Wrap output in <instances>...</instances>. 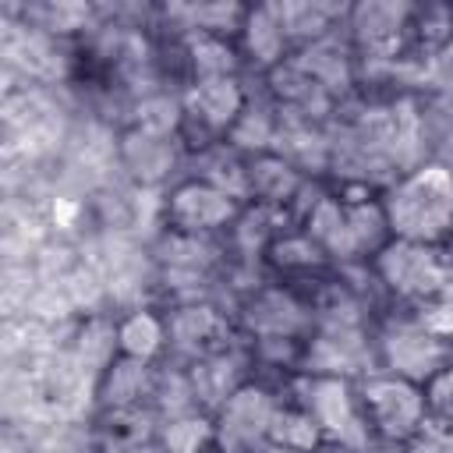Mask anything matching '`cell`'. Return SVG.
<instances>
[{
  "instance_id": "obj_25",
  "label": "cell",
  "mask_w": 453,
  "mask_h": 453,
  "mask_svg": "<svg viewBox=\"0 0 453 453\" xmlns=\"http://www.w3.org/2000/svg\"><path fill=\"white\" fill-rule=\"evenodd\" d=\"M269 439L280 442L283 449H294V453H308V449H315L319 442H326L322 432H319V425L311 421V414H308L301 403H294L290 396H283Z\"/></svg>"
},
{
  "instance_id": "obj_9",
  "label": "cell",
  "mask_w": 453,
  "mask_h": 453,
  "mask_svg": "<svg viewBox=\"0 0 453 453\" xmlns=\"http://www.w3.org/2000/svg\"><path fill=\"white\" fill-rule=\"evenodd\" d=\"M184 99V127H180V145L184 152H202L216 142H226L234 131L237 117L244 113L251 99V78L248 74H230V78H202L188 81L180 88Z\"/></svg>"
},
{
  "instance_id": "obj_18",
  "label": "cell",
  "mask_w": 453,
  "mask_h": 453,
  "mask_svg": "<svg viewBox=\"0 0 453 453\" xmlns=\"http://www.w3.org/2000/svg\"><path fill=\"white\" fill-rule=\"evenodd\" d=\"M237 50H241L248 78H265L269 71H276L280 64H287L294 57V46L287 39L276 0L248 4V14L237 32Z\"/></svg>"
},
{
  "instance_id": "obj_1",
  "label": "cell",
  "mask_w": 453,
  "mask_h": 453,
  "mask_svg": "<svg viewBox=\"0 0 453 453\" xmlns=\"http://www.w3.org/2000/svg\"><path fill=\"white\" fill-rule=\"evenodd\" d=\"M297 226L319 244V251L336 269L368 265L393 241L379 191L336 188L329 180L311 191L297 216Z\"/></svg>"
},
{
  "instance_id": "obj_29",
  "label": "cell",
  "mask_w": 453,
  "mask_h": 453,
  "mask_svg": "<svg viewBox=\"0 0 453 453\" xmlns=\"http://www.w3.org/2000/svg\"><path fill=\"white\" fill-rule=\"evenodd\" d=\"M251 453H294V449H283L280 442H273V439H269V442H262V446H258V449H251Z\"/></svg>"
},
{
  "instance_id": "obj_4",
  "label": "cell",
  "mask_w": 453,
  "mask_h": 453,
  "mask_svg": "<svg viewBox=\"0 0 453 453\" xmlns=\"http://www.w3.org/2000/svg\"><path fill=\"white\" fill-rule=\"evenodd\" d=\"M280 386H283V396H290L294 403H301L311 414V421L319 425L326 442H340V446H347L354 453H365L375 442L372 432H368L361 393H357L354 379L294 372Z\"/></svg>"
},
{
  "instance_id": "obj_22",
  "label": "cell",
  "mask_w": 453,
  "mask_h": 453,
  "mask_svg": "<svg viewBox=\"0 0 453 453\" xmlns=\"http://www.w3.org/2000/svg\"><path fill=\"white\" fill-rule=\"evenodd\" d=\"M276 138H280V110L265 96V88L251 78V99L237 117L234 131L226 134V145H234L241 156H258V152H273Z\"/></svg>"
},
{
  "instance_id": "obj_14",
  "label": "cell",
  "mask_w": 453,
  "mask_h": 453,
  "mask_svg": "<svg viewBox=\"0 0 453 453\" xmlns=\"http://www.w3.org/2000/svg\"><path fill=\"white\" fill-rule=\"evenodd\" d=\"M188 152L180 138H159L149 131H138L124 124L113 142V170L120 180H127L138 191L163 195L180 173H184Z\"/></svg>"
},
{
  "instance_id": "obj_8",
  "label": "cell",
  "mask_w": 453,
  "mask_h": 453,
  "mask_svg": "<svg viewBox=\"0 0 453 453\" xmlns=\"http://www.w3.org/2000/svg\"><path fill=\"white\" fill-rule=\"evenodd\" d=\"M357 393H361L368 432L382 446H407L432 421L425 386H418L411 379H400L389 372H372L357 382Z\"/></svg>"
},
{
  "instance_id": "obj_20",
  "label": "cell",
  "mask_w": 453,
  "mask_h": 453,
  "mask_svg": "<svg viewBox=\"0 0 453 453\" xmlns=\"http://www.w3.org/2000/svg\"><path fill=\"white\" fill-rule=\"evenodd\" d=\"M262 269L273 280H283V283H294V287H308V283H315L319 276H326L336 265L319 251V244L297 223H290L269 244V251L262 258Z\"/></svg>"
},
{
  "instance_id": "obj_24",
  "label": "cell",
  "mask_w": 453,
  "mask_h": 453,
  "mask_svg": "<svg viewBox=\"0 0 453 453\" xmlns=\"http://www.w3.org/2000/svg\"><path fill=\"white\" fill-rule=\"evenodd\" d=\"M159 449L163 453H216V428L212 414L195 407L159 421Z\"/></svg>"
},
{
  "instance_id": "obj_23",
  "label": "cell",
  "mask_w": 453,
  "mask_h": 453,
  "mask_svg": "<svg viewBox=\"0 0 453 453\" xmlns=\"http://www.w3.org/2000/svg\"><path fill=\"white\" fill-rule=\"evenodd\" d=\"M127 124L138 127V131L159 134V138H180V127H184V99H180V88L159 85V88L142 92L131 103V110H127Z\"/></svg>"
},
{
  "instance_id": "obj_2",
  "label": "cell",
  "mask_w": 453,
  "mask_h": 453,
  "mask_svg": "<svg viewBox=\"0 0 453 453\" xmlns=\"http://www.w3.org/2000/svg\"><path fill=\"white\" fill-rule=\"evenodd\" d=\"M379 198L393 237L453 244V163L446 156H428L403 170Z\"/></svg>"
},
{
  "instance_id": "obj_11",
  "label": "cell",
  "mask_w": 453,
  "mask_h": 453,
  "mask_svg": "<svg viewBox=\"0 0 453 453\" xmlns=\"http://www.w3.org/2000/svg\"><path fill=\"white\" fill-rule=\"evenodd\" d=\"M283 403V386L255 375L212 411L216 453H251L269 442L273 421Z\"/></svg>"
},
{
  "instance_id": "obj_12",
  "label": "cell",
  "mask_w": 453,
  "mask_h": 453,
  "mask_svg": "<svg viewBox=\"0 0 453 453\" xmlns=\"http://www.w3.org/2000/svg\"><path fill=\"white\" fill-rule=\"evenodd\" d=\"M301 372L354 382L379 372L375 322H315L301 350Z\"/></svg>"
},
{
  "instance_id": "obj_13",
  "label": "cell",
  "mask_w": 453,
  "mask_h": 453,
  "mask_svg": "<svg viewBox=\"0 0 453 453\" xmlns=\"http://www.w3.org/2000/svg\"><path fill=\"white\" fill-rule=\"evenodd\" d=\"M163 311H166V336H170L166 361H173V365H195L205 354L234 343L241 336L230 308L216 297L163 304Z\"/></svg>"
},
{
  "instance_id": "obj_17",
  "label": "cell",
  "mask_w": 453,
  "mask_h": 453,
  "mask_svg": "<svg viewBox=\"0 0 453 453\" xmlns=\"http://www.w3.org/2000/svg\"><path fill=\"white\" fill-rule=\"evenodd\" d=\"M188 368V379H191V389H195V400L202 411H216L230 393H237L244 382H251L258 372H255V357H251V347L244 336H237L234 343L205 354L202 361L195 365H184Z\"/></svg>"
},
{
  "instance_id": "obj_21",
  "label": "cell",
  "mask_w": 453,
  "mask_h": 453,
  "mask_svg": "<svg viewBox=\"0 0 453 453\" xmlns=\"http://www.w3.org/2000/svg\"><path fill=\"white\" fill-rule=\"evenodd\" d=\"M276 7L294 53L340 32L347 14V4H336V0H276Z\"/></svg>"
},
{
  "instance_id": "obj_3",
  "label": "cell",
  "mask_w": 453,
  "mask_h": 453,
  "mask_svg": "<svg viewBox=\"0 0 453 453\" xmlns=\"http://www.w3.org/2000/svg\"><path fill=\"white\" fill-rule=\"evenodd\" d=\"M368 273L386 308H418L453 283V244H421L393 237L372 262Z\"/></svg>"
},
{
  "instance_id": "obj_7",
  "label": "cell",
  "mask_w": 453,
  "mask_h": 453,
  "mask_svg": "<svg viewBox=\"0 0 453 453\" xmlns=\"http://www.w3.org/2000/svg\"><path fill=\"white\" fill-rule=\"evenodd\" d=\"M411 0H357L347 4L343 14V35L350 50L357 53L361 74L393 67L411 53V25H414Z\"/></svg>"
},
{
  "instance_id": "obj_6",
  "label": "cell",
  "mask_w": 453,
  "mask_h": 453,
  "mask_svg": "<svg viewBox=\"0 0 453 453\" xmlns=\"http://www.w3.org/2000/svg\"><path fill=\"white\" fill-rule=\"evenodd\" d=\"M375 361L379 372L428 386V379L453 361V340L435 336L407 308H386L375 319Z\"/></svg>"
},
{
  "instance_id": "obj_5",
  "label": "cell",
  "mask_w": 453,
  "mask_h": 453,
  "mask_svg": "<svg viewBox=\"0 0 453 453\" xmlns=\"http://www.w3.org/2000/svg\"><path fill=\"white\" fill-rule=\"evenodd\" d=\"M230 315L244 340H308L315 329L308 294L269 273L234 297Z\"/></svg>"
},
{
  "instance_id": "obj_19",
  "label": "cell",
  "mask_w": 453,
  "mask_h": 453,
  "mask_svg": "<svg viewBox=\"0 0 453 453\" xmlns=\"http://www.w3.org/2000/svg\"><path fill=\"white\" fill-rule=\"evenodd\" d=\"M113 343L120 357H134L145 365H163L166 361V311L156 301L117 308L113 315Z\"/></svg>"
},
{
  "instance_id": "obj_27",
  "label": "cell",
  "mask_w": 453,
  "mask_h": 453,
  "mask_svg": "<svg viewBox=\"0 0 453 453\" xmlns=\"http://www.w3.org/2000/svg\"><path fill=\"white\" fill-rule=\"evenodd\" d=\"M425 396H428V414L432 421H453V361L428 379L425 386Z\"/></svg>"
},
{
  "instance_id": "obj_16",
  "label": "cell",
  "mask_w": 453,
  "mask_h": 453,
  "mask_svg": "<svg viewBox=\"0 0 453 453\" xmlns=\"http://www.w3.org/2000/svg\"><path fill=\"white\" fill-rule=\"evenodd\" d=\"M156 375H159V365H145L117 354L92 382V418L152 411Z\"/></svg>"
},
{
  "instance_id": "obj_28",
  "label": "cell",
  "mask_w": 453,
  "mask_h": 453,
  "mask_svg": "<svg viewBox=\"0 0 453 453\" xmlns=\"http://www.w3.org/2000/svg\"><path fill=\"white\" fill-rule=\"evenodd\" d=\"M308 453H354V449H347V446H340V442H319V446L308 449Z\"/></svg>"
},
{
  "instance_id": "obj_15",
  "label": "cell",
  "mask_w": 453,
  "mask_h": 453,
  "mask_svg": "<svg viewBox=\"0 0 453 453\" xmlns=\"http://www.w3.org/2000/svg\"><path fill=\"white\" fill-rule=\"evenodd\" d=\"M322 180H311L304 170H297L280 152H258L248 156V205H265L297 223L304 202Z\"/></svg>"
},
{
  "instance_id": "obj_10",
  "label": "cell",
  "mask_w": 453,
  "mask_h": 453,
  "mask_svg": "<svg viewBox=\"0 0 453 453\" xmlns=\"http://www.w3.org/2000/svg\"><path fill=\"white\" fill-rule=\"evenodd\" d=\"M241 212L244 202L191 173L177 177L159 198V226L191 237H223Z\"/></svg>"
},
{
  "instance_id": "obj_26",
  "label": "cell",
  "mask_w": 453,
  "mask_h": 453,
  "mask_svg": "<svg viewBox=\"0 0 453 453\" xmlns=\"http://www.w3.org/2000/svg\"><path fill=\"white\" fill-rule=\"evenodd\" d=\"M414 315H418V322L421 326H428L435 336H442V340H453V283L449 287H442L435 297H428L425 304H418V308H411Z\"/></svg>"
}]
</instances>
